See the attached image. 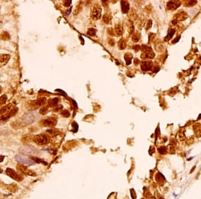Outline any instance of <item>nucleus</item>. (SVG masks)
<instances>
[{"instance_id": "nucleus-1", "label": "nucleus", "mask_w": 201, "mask_h": 199, "mask_svg": "<svg viewBox=\"0 0 201 199\" xmlns=\"http://www.w3.org/2000/svg\"><path fill=\"white\" fill-rule=\"evenodd\" d=\"M33 140L38 145H45L48 143L50 138L45 134H38L37 136H34Z\"/></svg>"}, {"instance_id": "nucleus-2", "label": "nucleus", "mask_w": 201, "mask_h": 199, "mask_svg": "<svg viewBox=\"0 0 201 199\" xmlns=\"http://www.w3.org/2000/svg\"><path fill=\"white\" fill-rule=\"evenodd\" d=\"M5 172H6L7 176H9V177H11L12 179L16 180V181L21 182L24 179L23 177H22L20 174H19L18 172H16V171L14 170L13 169H12V168H7V169H6V171H5Z\"/></svg>"}, {"instance_id": "nucleus-3", "label": "nucleus", "mask_w": 201, "mask_h": 199, "mask_svg": "<svg viewBox=\"0 0 201 199\" xmlns=\"http://www.w3.org/2000/svg\"><path fill=\"white\" fill-rule=\"evenodd\" d=\"M16 160L17 162L24 165H32L34 164V161L28 157L23 155H17L16 156Z\"/></svg>"}, {"instance_id": "nucleus-4", "label": "nucleus", "mask_w": 201, "mask_h": 199, "mask_svg": "<svg viewBox=\"0 0 201 199\" xmlns=\"http://www.w3.org/2000/svg\"><path fill=\"white\" fill-rule=\"evenodd\" d=\"M101 7L98 5H94L93 8L92 9L91 12V18L94 20H97L100 19L101 17Z\"/></svg>"}, {"instance_id": "nucleus-5", "label": "nucleus", "mask_w": 201, "mask_h": 199, "mask_svg": "<svg viewBox=\"0 0 201 199\" xmlns=\"http://www.w3.org/2000/svg\"><path fill=\"white\" fill-rule=\"evenodd\" d=\"M43 126H47V127H54L57 125V119L55 117H48L43 119L40 122Z\"/></svg>"}, {"instance_id": "nucleus-6", "label": "nucleus", "mask_w": 201, "mask_h": 199, "mask_svg": "<svg viewBox=\"0 0 201 199\" xmlns=\"http://www.w3.org/2000/svg\"><path fill=\"white\" fill-rule=\"evenodd\" d=\"M17 169L18 170V171H19L20 172L23 173L24 174L28 175L30 176H35L36 174L34 172H33L32 171H31L30 170H29L28 168L26 166H23V165H18L17 166Z\"/></svg>"}, {"instance_id": "nucleus-7", "label": "nucleus", "mask_w": 201, "mask_h": 199, "mask_svg": "<svg viewBox=\"0 0 201 199\" xmlns=\"http://www.w3.org/2000/svg\"><path fill=\"white\" fill-rule=\"evenodd\" d=\"M14 106L12 104H8L5 105L4 107H2L0 109V117H2V116H4L5 115H6L7 113H8L11 110H12L14 109Z\"/></svg>"}, {"instance_id": "nucleus-8", "label": "nucleus", "mask_w": 201, "mask_h": 199, "mask_svg": "<svg viewBox=\"0 0 201 199\" xmlns=\"http://www.w3.org/2000/svg\"><path fill=\"white\" fill-rule=\"evenodd\" d=\"M36 117L33 113H28V114H25L24 116L23 117L24 122L26 124H30L32 122H34V121L35 120Z\"/></svg>"}, {"instance_id": "nucleus-9", "label": "nucleus", "mask_w": 201, "mask_h": 199, "mask_svg": "<svg viewBox=\"0 0 201 199\" xmlns=\"http://www.w3.org/2000/svg\"><path fill=\"white\" fill-rule=\"evenodd\" d=\"M46 102V98L44 97H42V98H40V99H38L37 100L34 101H32L31 102V105L34 107H40V106L43 105L45 104V103Z\"/></svg>"}, {"instance_id": "nucleus-10", "label": "nucleus", "mask_w": 201, "mask_h": 199, "mask_svg": "<svg viewBox=\"0 0 201 199\" xmlns=\"http://www.w3.org/2000/svg\"><path fill=\"white\" fill-rule=\"evenodd\" d=\"M18 111V108L14 107V109H12V110H11L9 113H7V114L5 115H4V116H2V117H1V120H2V121H4V120L8 119H9L10 117H13L14 115H15L17 113Z\"/></svg>"}, {"instance_id": "nucleus-11", "label": "nucleus", "mask_w": 201, "mask_h": 199, "mask_svg": "<svg viewBox=\"0 0 201 199\" xmlns=\"http://www.w3.org/2000/svg\"><path fill=\"white\" fill-rule=\"evenodd\" d=\"M180 2H175V1H170L167 3V8L168 9H176L180 5Z\"/></svg>"}, {"instance_id": "nucleus-12", "label": "nucleus", "mask_w": 201, "mask_h": 199, "mask_svg": "<svg viewBox=\"0 0 201 199\" xmlns=\"http://www.w3.org/2000/svg\"><path fill=\"white\" fill-rule=\"evenodd\" d=\"M10 55L9 54H0V67L5 65L9 61Z\"/></svg>"}, {"instance_id": "nucleus-13", "label": "nucleus", "mask_w": 201, "mask_h": 199, "mask_svg": "<svg viewBox=\"0 0 201 199\" xmlns=\"http://www.w3.org/2000/svg\"><path fill=\"white\" fill-rule=\"evenodd\" d=\"M152 68V63L151 62L145 61L143 62L141 64V69L143 71H150Z\"/></svg>"}, {"instance_id": "nucleus-14", "label": "nucleus", "mask_w": 201, "mask_h": 199, "mask_svg": "<svg viewBox=\"0 0 201 199\" xmlns=\"http://www.w3.org/2000/svg\"><path fill=\"white\" fill-rule=\"evenodd\" d=\"M143 50L145 52V53H146V55L147 56V57H148V58H152L155 56L154 53L152 51V48L150 47H148V46H143Z\"/></svg>"}, {"instance_id": "nucleus-15", "label": "nucleus", "mask_w": 201, "mask_h": 199, "mask_svg": "<svg viewBox=\"0 0 201 199\" xmlns=\"http://www.w3.org/2000/svg\"><path fill=\"white\" fill-rule=\"evenodd\" d=\"M121 11L124 14H127L129 9V4L127 1H122L121 2Z\"/></svg>"}, {"instance_id": "nucleus-16", "label": "nucleus", "mask_w": 201, "mask_h": 199, "mask_svg": "<svg viewBox=\"0 0 201 199\" xmlns=\"http://www.w3.org/2000/svg\"><path fill=\"white\" fill-rule=\"evenodd\" d=\"M194 131L196 136L198 137H200L201 136V125L200 123H197L194 126Z\"/></svg>"}, {"instance_id": "nucleus-17", "label": "nucleus", "mask_w": 201, "mask_h": 199, "mask_svg": "<svg viewBox=\"0 0 201 199\" xmlns=\"http://www.w3.org/2000/svg\"><path fill=\"white\" fill-rule=\"evenodd\" d=\"M115 32L116 33L117 36H121L122 35L123 32H124V29H123V26H121L120 24H117L115 26Z\"/></svg>"}, {"instance_id": "nucleus-18", "label": "nucleus", "mask_w": 201, "mask_h": 199, "mask_svg": "<svg viewBox=\"0 0 201 199\" xmlns=\"http://www.w3.org/2000/svg\"><path fill=\"white\" fill-rule=\"evenodd\" d=\"M58 101H59V99L58 98H54V99H50L48 101V105L50 107H55V106L58 105Z\"/></svg>"}, {"instance_id": "nucleus-19", "label": "nucleus", "mask_w": 201, "mask_h": 199, "mask_svg": "<svg viewBox=\"0 0 201 199\" xmlns=\"http://www.w3.org/2000/svg\"><path fill=\"white\" fill-rule=\"evenodd\" d=\"M118 46H119V48L120 50L125 49V47H126V42H125V40L121 39V40L119 42Z\"/></svg>"}, {"instance_id": "nucleus-20", "label": "nucleus", "mask_w": 201, "mask_h": 199, "mask_svg": "<svg viewBox=\"0 0 201 199\" xmlns=\"http://www.w3.org/2000/svg\"><path fill=\"white\" fill-rule=\"evenodd\" d=\"M131 54H125V59L126 61V64L127 65H129L131 63V59H132V56L130 55Z\"/></svg>"}, {"instance_id": "nucleus-21", "label": "nucleus", "mask_w": 201, "mask_h": 199, "mask_svg": "<svg viewBox=\"0 0 201 199\" xmlns=\"http://www.w3.org/2000/svg\"><path fill=\"white\" fill-rule=\"evenodd\" d=\"M6 101H7V96L5 95H2V97H0V107L4 105L6 103Z\"/></svg>"}, {"instance_id": "nucleus-22", "label": "nucleus", "mask_w": 201, "mask_h": 199, "mask_svg": "<svg viewBox=\"0 0 201 199\" xmlns=\"http://www.w3.org/2000/svg\"><path fill=\"white\" fill-rule=\"evenodd\" d=\"M174 32H175V30H174V29H171V30H170L167 36H166V38H165V40H168L169 39L171 38L173 36V35L174 34Z\"/></svg>"}, {"instance_id": "nucleus-23", "label": "nucleus", "mask_w": 201, "mask_h": 199, "mask_svg": "<svg viewBox=\"0 0 201 199\" xmlns=\"http://www.w3.org/2000/svg\"><path fill=\"white\" fill-rule=\"evenodd\" d=\"M1 38H2V40H9V39L10 38V36H9V34L7 33V32H4L2 34V35H1Z\"/></svg>"}, {"instance_id": "nucleus-24", "label": "nucleus", "mask_w": 201, "mask_h": 199, "mask_svg": "<svg viewBox=\"0 0 201 199\" xmlns=\"http://www.w3.org/2000/svg\"><path fill=\"white\" fill-rule=\"evenodd\" d=\"M96 32H97V31H96L95 29L89 28L88 30V31H87V34L91 36H95Z\"/></svg>"}, {"instance_id": "nucleus-25", "label": "nucleus", "mask_w": 201, "mask_h": 199, "mask_svg": "<svg viewBox=\"0 0 201 199\" xmlns=\"http://www.w3.org/2000/svg\"><path fill=\"white\" fill-rule=\"evenodd\" d=\"M30 158L32 159V160L34 161V162H37V163H43V164H46V162H44V161H43L42 160H41V159L38 158H36V157H32V158Z\"/></svg>"}, {"instance_id": "nucleus-26", "label": "nucleus", "mask_w": 201, "mask_h": 199, "mask_svg": "<svg viewBox=\"0 0 201 199\" xmlns=\"http://www.w3.org/2000/svg\"><path fill=\"white\" fill-rule=\"evenodd\" d=\"M111 19V17L110 16H109L108 14H105L104 16V17H103V21L107 24L109 23Z\"/></svg>"}, {"instance_id": "nucleus-27", "label": "nucleus", "mask_w": 201, "mask_h": 199, "mask_svg": "<svg viewBox=\"0 0 201 199\" xmlns=\"http://www.w3.org/2000/svg\"><path fill=\"white\" fill-rule=\"evenodd\" d=\"M196 3H197L196 1H188V2H187L186 3V5L188 7H191V6H193V5H195Z\"/></svg>"}, {"instance_id": "nucleus-28", "label": "nucleus", "mask_w": 201, "mask_h": 199, "mask_svg": "<svg viewBox=\"0 0 201 199\" xmlns=\"http://www.w3.org/2000/svg\"><path fill=\"white\" fill-rule=\"evenodd\" d=\"M139 40V36H138V34H134L132 36V40H133L135 42H137Z\"/></svg>"}, {"instance_id": "nucleus-29", "label": "nucleus", "mask_w": 201, "mask_h": 199, "mask_svg": "<svg viewBox=\"0 0 201 199\" xmlns=\"http://www.w3.org/2000/svg\"><path fill=\"white\" fill-rule=\"evenodd\" d=\"M62 115L64 117H68L70 116V112H69L68 110H64L62 112Z\"/></svg>"}, {"instance_id": "nucleus-30", "label": "nucleus", "mask_w": 201, "mask_h": 199, "mask_svg": "<svg viewBox=\"0 0 201 199\" xmlns=\"http://www.w3.org/2000/svg\"><path fill=\"white\" fill-rule=\"evenodd\" d=\"M47 111H48V109H47V107H43L40 110V114L45 115L46 113H47Z\"/></svg>"}, {"instance_id": "nucleus-31", "label": "nucleus", "mask_w": 201, "mask_h": 199, "mask_svg": "<svg viewBox=\"0 0 201 199\" xmlns=\"http://www.w3.org/2000/svg\"><path fill=\"white\" fill-rule=\"evenodd\" d=\"M158 150H159V152H160V153H166V148H164V147H161L160 148H159Z\"/></svg>"}, {"instance_id": "nucleus-32", "label": "nucleus", "mask_w": 201, "mask_h": 199, "mask_svg": "<svg viewBox=\"0 0 201 199\" xmlns=\"http://www.w3.org/2000/svg\"><path fill=\"white\" fill-rule=\"evenodd\" d=\"M72 126H73V127L75 129V132H76V131H77L78 127H79V126H78V125H77V123H76V122H73V123H72Z\"/></svg>"}, {"instance_id": "nucleus-33", "label": "nucleus", "mask_w": 201, "mask_h": 199, "mask_svg": "<svg viewBox=\"0 0 201 199\" xmlns=\"http://www.w3.org/2000/svg\"><path fill=\"white\" fill-rule=\"evenodd\" d=\"M64 6L65 7H69V5H71V1H66V2H64Z\"/></svg>"}, {"instance_id": "nucleus-34", "label": "nucleus", "mask_w": 201, "mask_h": 199, "mask_svg": "<svg viewBox=\"0 0 201 199\" xmlns=\"http://www.w3.org/2000/svg\"><path fill=\"white\" fill-rule=\"evenodd\" d=\"M4 158H5V157H4V156L0 155V162H3V161H4Z\"/></svg>"}, {"instance_id": "nucleus-35", "label": "nucleus", "mask_w": 201, "mask_h": 199, "mask_svg": "<svg viewBox=\"0 0 201 199\" xmlns=\"http://www.w3.org/2000/svg\"><path fill=\"white\" fill-rule=\"evenodd\" d=\"M71 10H72V7H71V9H70V10L68 11V12L66 13V15H67V16H68V15L70 14V13H71Z\"/></svg>"}, {"instance_id": "nucleus-36", "label": "nucleus", "mask_w": 201, "mask_h": 199, "mask_svg": "<svg viewBox=\"0 0 201 199\" xmlns=\"http://www.w3.org/2000/svg\"><path fill=\"white\" fill-rule=\"evenodd\" d=\"M2 88L1 87V86H0V93H2Z\"/></svg>"}, {"instance_id": "nucleus-37", "label": "nucleus", "mask_w": 201, "mask_h": 199, "mask_svg": "<svg viewBox=\"0 0 201 199\" xmlns=\"http://www.w3.org/2000/svg\"><path fill=\"white\" fill-rule=\"evenodd\" d=\"M2 172H3V170H2V169H1V168H0V173H2Z\"/></svg>"}]
</instances>
